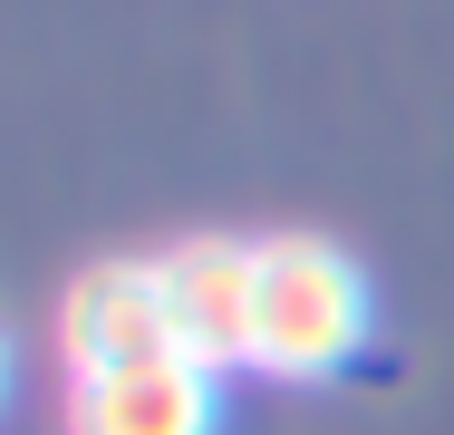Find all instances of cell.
Here are the masks:
<instances>
[{
	"label": "cell",
	"instance_id": "obj_1",
	"mask_svg": "<svg viewBox=\"0 0 454 435\" xmlns=\"http://www.w3.org/2000/svg\"><path fill=\"white\" fill-rule=\"evenodd\" d=\"M367 271L319 233H271L262 242V290H252V368L280 387H319L367 348Z\"/></svg>",
	"mask_w": 454,
	"mask_h": 435
},
{
	"label": "cell",
	"instance_id": "obj_3",
	"mask_svg": "<svg viewBox=\"0 0 454 435\" xmlns=\"http://www.w3.org/2000/svg\"><path fill=\"white\" fill-rule=\"evenodd\" d=\"M165 348H175V320H165L155 261H88L68 281V300H59V368L68 377H116Z\"/></svg>",
	"mask_w": 454,
	"mask_h": 435
},
{
	"label": "cell",
	"instance_id": "obj_5",
	"mask_svg": "<svg viewBox=\"0 0 454 435\" xmlns=\"http://www.w3.org/2000/svg\"><path fill=\"white\" fill-rule=\"evenodd\" d=\"M0 407H10V339H0Z\"/></svg>",
	"mask_w": 454,
	"mask_h": 435
},
{
	"label": "cell",
	"instance_id": "obj_2",
	"mask_svg": "<svg viewBox=\"0 0 454 435\" xmlns=\"http://www.w3.org/2000/svg\"><path fill=\"white\" fill-rule=\"evenodd\" d=\"M155 281H165L175 348L193 358V368H213V377L252 368V290H262V242L193 233V242H175V252H155Z\"/></svg>",
	"mask_w": 454,
	"mask_h": 435
},
{
	"label": "cell",
	"instance_id": "obj_4",
	"mask_svg": "<svg viewBox=\"0 0 454 435\" xmlns=\"http://www.w3.org/2000/svg\"><path fill=\"white\" fill-rule=\"evenodd\" d=\"M68 435H223V377L184 348L116 377H68Z\"/></svg>",
	"mask_w": 454,
	"mask_h": 435
}]
</instances>
